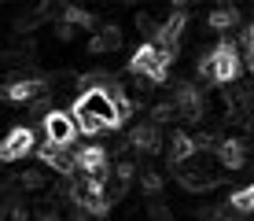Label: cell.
I'll list each match as a JSON object with an SVG mask.
<instances>
[{"label":"cell","instance_id":"2","mask_svg":"<svg viewBox=\"0 0 254 221\" xmlns=\"http://www.w3.org/2000/svg\"><path fill=\"white\" fill-rule=\"evenodd\" d=\"M33 147H37V133L30 126H15V129H7L4 140H0V162H19V158H26Z\"/></svg>","mask_w":254,"mask_h":221},{"label":"cell","instance_id":"6","mask_svg":"<svg viewBox=\"0 0 254 221\" xmlns=\"http://www.w3.org/2000/svg\"><path fill=\"white\" fill-rule=\"evenodd\" d=\"M195 151L199 147H195V140H191L188 133H173V144H170V162L173 166H185Z\"/></svg>","mask_w":254,"mask_h":221},{"label":"cell","instance_id":"3","mask_svg":"<svg viewBox=\"0 0 254 221\" xmlns=\"http://www.w3.org/2000/svg\"><path fill=\"white\" fill-rule=\"evenodd\" d=\"M129 144L136 147V151L144 155H155L162 147V137H159V126H151V122H140V126L129 129Z\"/></svg>","mask_w":254,"mask_h":221},{"label":"cell","instance_id":"4","mask_svg":"<svg viewBox=\"0 0 254 221\" xmlns=\"http://www.w3.org/2000/svg\"><path fill=\"white\" fill-rule=\"evenodd\" d=\"M118 48H122V30L118 26H100V30H92L89 56H107V52H118Z\"/></svg>","mask_w":254,"mask_h":221},{"label":"cell","instance_id":"1","mask_svg":"<svg viewBox=\"0 0 254 221\" xmlns=\"http://www.w3.org/2000/svg\"><path fill=\"white\" fill-rule=\"evenodd\" d=\"M41 133H45V144H56V147H74L77 140V126H74V114L70 111H59L52 107L45 118H41Z\"/></svg>","mask_w":254,"mask_h":221},{"label":"cell","instance_id":"14","mask_svg":"<svg viewBox=\"0 0 254 221\" xmlns=\"http://www.w3.org/2000/svg\"><path fill=\"white\" fill-rule=\"evenodd\" d=\"M251 70H254V56H251Z\"/></svg>","mask_w":254,"mask_h":221},{"label":"cell","instance_id":"11","mask_svg":"<svg viewBox=\"0 0 254 221\" xmlns=\"http://www.w3.org/2000/svg\"><path fill=\"white\" fill-rule=\"evenodd\" d=\"M140 184H144V192H151V196H159V192H162V177L155 170H147L144 177H140Z\"/></svg>","mask_w":254,"mask_h":221},{"label":"cell","instance_id":"9","mask_svg":"<svg viewBox=\"0 0 254 221\" xmlns=\"http://www.w3.org/2000/svg\"><path fill=\"white\" fill-rule=\"evenodd\" d=\"M70 114H74V126H77V137H96V133H103V122H96L92 114L70 107Z\"/></svg>","mask_w":254,"mask_h":221},{"label":"cell","instance_id":"7","mask_svg":"<svg viewBox=\"0 0 254 221\" xmlns=\"http://www.w3.org/2000/svg\"><path fill=\"white\" fill-rule=\"evenodd\" d=\"M236 22H240V11H236V7H217V11L206 19V26H210L214 33H225V30L236 26Z\"/></svg>","mask_w":254,"mask_h":221},{"label":"cell","instance_id":"10","mask_svg":"<svg viewBox=\"0 0 254 221\" xmlns=\"http://www.w3.org/2000/svg\"><path fill=\"white\" fill-rule=\"evenodd\" d=\"M45 181H48L45 170H22V173H19V184H22V188H30V192L45 188Z\"/></svg>","mask_w":254,"mask_h":221},{"label":"cell","instance_id":"5","mask_svg":"<svg viewBox=\"0 0 254 221\" xmlns=\"http://www.w3.org/2000/svg\"><path fill=\"white\" fill-rule=\"evenodd\" d=\"M217 158H221L225 170H240V166L247 162V144H243V140H221V144H217Z\"/></svg>","mask_w":254,"mask_h":221},{"label":"cell","instance_id":"13","mask_svg":"<svg viewBox=\"0 0 254 221\" xmlns=\"http://www.w3.org/2000/svg\"><path fill=\"white\" fill-rule=\"evenodd\" d=\"M147 214H151L155 221H170V218H173V214H170V210H166V207H162V203H151V207H147Z\"/></svg>","mask_w":254,"mask_h":221},{"label":"cell","instance_id":"12","mask_svg":"<svg viewBox=\"0 0 254 221\" xmlns=\"http://www.w3.org/2000/svg\"><path fill=\"white\" fill-rule=\"evenodd\" d=\"M115 173H118V181H122V184H129L136 170H133V162H118V170H115Z\"/></svg>","mask_w":254,"mask_h":221},{"label":"cell","instance_id":"8","mask_svg":"<svg viewBox=\"0 0 254 221\" xmlns=\"http://www.w3.org/2000/svg\"><path fill=\"white\" fill-rule=\"evenodd\" d=\"M229 207L236 210V218H240V214H254V181L247 184V188H240V192H232V199H229Z\"/></svg>","mask_w":254,"mask_h":221}]
</instances>
